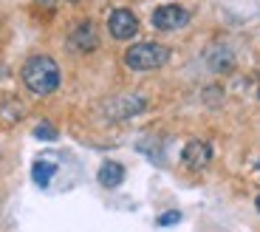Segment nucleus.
Masks as SVG:
<instances>
[{"instance_id": "nucleus-1", "label": "nucleus", "mask_w": 260, "mask_h": 232, "mask_svg": "<svg viewBox=\"0 0 260 232\" xmlns=\"http://www.w3.org/2000/svg\"><path fill=\"white\" fill-rule=\"evenodd\" d=\"M23 85L31 94H37V97H48V94H54L59 88V65L51 57H46V54L26 60V65H23Z\"/></svg>"}, {"instance_id": "nucleus-2", "label": "nucleus", "mask_w": 260, "mask_h": 232, "mask_svg": "<svg viewBox=\"0 0 260 232\" xmlns=\"http://www.w3.org/2000/svg\"><path fill=\"white\" fill-rule=\"evenodd\" d=\"M167 60L170 48L161 43H139L124 51V65L130 71H156V68L167 65Z\"/></svg>"}, {"instance_id": "nucleus-3", "label": "nucleus", "mask_w": 260, "mask_h": 232, "mask_svg": "<svg viewBox=\"0 0 260 232\" xmlns=\"http://www.w3.org/2000/svg\"><path fill=\"white\" fill-rule=\"evenodd\" d=\"M147 108V99L139 97V94H122V97L105 99L102 102V113L108 119H130V116H139L142 110Z\"/></svg>"}, {"instance_id": "nucleus-4", "label": "nucleus", "mask_w": 260, "mask_h": 232, "mask_svg": "<svg viewBox=\"0 0 260 232\" xmlns=\"http://www.w3.org/2000/svg\"><path fill=\"white\" fill-rule=\"evenodd\" d=\"M189 23V12L184 6H176V3H170V6H158L153 12V26L158 32H178Z\"/></svg>"}, {"instance_id": "nucleus-5", "label": "nucleus", "mask_w": 260, "mask_h": 232, "mask_svg": "<svg viewBox=\"0 0 260 232\" xmlns=\"http://www.w3.org/2000/svg\"><path fill=\"white\" fill-rule=\"evenodd\" d=\"M96 45H99V32L91 20H79L77 26L68 32V48H74V51L88 54V51H93Z\"/></svg>"}, {"instance_id": "nucleus-6", "label": "nucleus", "mask_w": 260, "mask_h": 232, "mask_svg": "<svg viewBox=\"0 0 260 232\" xmlns=\"http://www.w3.org/2000/svg\"><path fill=\"white\" fill-rule=\"evenodd\" d=\"M108 28L116 40H130L139 32V17L130 9H113L111 17H108Z\"/></svg>"}, {"instance_id": "nucleus-7", "label": "nucleus", "mask_w": 260, "mask_h": 232, "mask_svg": "<svg viewBox=\"0 0 260 232\" xmlns=\"http://www.w3.org/2000/svg\"><path fill=\"white\" fill-rule=\"evenodd\" d=\"M181 159H184V167L198 173V170H204L209 161H212V148H209L207 142H201V139H195V142H189L187 148H184Z\"/></svg>"}, {"instance_id": "nucleus-8", "label": "nucleus", "mask_w": 260, "mask_h": 232, "mask_svg": "<svg viewBox=\"0 0 260 232\" xmlns=\"http://www.w3.org/2000/svg\"><path fill=\"white\" fill-rule=\"evenodd\" d=\"M204 60H207L209 71H215V74H226L229 68L235 65V54H232V48H229V45H221V43L212 45V48H207Z\"/></svg>"}, {"instance_id": "nucleus-9", "label": "nucleus", "mask_w": 260, "mask_h": 232, "mask_svg": "<svg viewBox=\"0 0 260 232\" xmlns=\"http://www.w3.org/2000/svg\"><path fill=\"white\" fill-rule=\"evenodd\" d=\"M122 179H124V167L116 164V161H105L102 167H99V184H102V187L113 190V187L122 184Z\"/></svg>"}, {"instance_id": "nucleus-10", "label": "nucleus", "mask_w": 260, "mask_h": 232, "mask_svg": "<svg viewBox=\"0 0 260 232\" xmlns=\"http://www.w3.org/2000/svg\"><path fill=\"white\" fill-rule=\"evenodd\" d=\"M23 113H26V108H23L20 99H3V102H0V119H3V122L14 125V122L23 119Z\"/></svg>"}, {"instance_id": "nucleus-11", "label": "nucleus", "mask_w": 260, "mask_h": 232, "mask_svg": "<svg viewBox=\"0 0 260 232\" xmlns=\"http://www.w3.org/2000/svg\"><path fill=\"white\" fill-rule=\"evenodd\" d=\"M54 173H57V164H51V161H34V167H31V176L40 187H46Z\"/></svg>"}, {"instance_id": "nucleus-12", "label": "nucleus", "mask_w": 260, "mask_h": 232, "mask_svg": "<svg viewBox=\"0 0 260 232\" xmlns=\"http://www.w3.org/2000/svg\"><path fill=\"white\" fill-rule=\"evenodd\" d=\"M34 136H37V139H43V142H54V139H57V128H54V125H48V122H40L37 128H34Z\"/></svg>"}, {"instance_id": "nucleus-13", "label": "nucleus", "mask_w": 260, "mask_h": 232, "mask_svg": "<svg viewBox=\"0 0 260 232\" xmlns=\"http://www.w3.org/2000/svg\"><path fill=\"white\" fill-rule=\"evenodd\" d=\"M181 221V213H164V215H158V226H170V224H178Z\"/></svg>"}, {"instance_id": "nucleus-14", "label": "nucleus", "mask_w": 260, "mask_h": 232, "mask_svg": "<svg viewBox=\"0 0 260 232\" xmlns=\"http://www.w3.org/2000/svg\"><path fill=\"white\" fill-rule=\"evenodd\" d=\"M37 6H40V9H48V12H51V9L57 6V0H37Z\"/></svg>"}, {"instance_id": "nucleus-15", "label": "nucleus", "mask_w": 260, "mask_h": 232, "mask_svg": "<svg viewBox=\"0 0 260 232\" xmlns=\"http://www.w3.org/2000/svg\"><path fill=\"white\" fill-rule=\"evenodd\" d=\"M254 204H257V213H260V195H257V201H254Z\"/></svg>"}, {"instance_id": "nucleus-16", "label": "nucleus", "mask_w": 260, "mask_h": 232, "mask_svg": "<svg viewBox=\"0 0 260 232\" xmlns=\"http://www.w3.org/2000/svg\"><path fill=\"white\" fill-rule=\"evenodd\" d=\"M71 3H77V0H71Z\"/></svg>"}, {"instance_id": "nucleus-17", "label": "nucleus", "mask_w": 260, "mask_h": 232, "mask_svg": "<svg viewBox=\"0 0 260 232\" xmlns=\"http://www.w3.org/2000/svg\"><path fill=\"white\" fill-rule=\"evenodd\" d=\"M257 167H260V161H257Z\"/></svg>"}]
</instances>
